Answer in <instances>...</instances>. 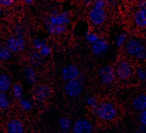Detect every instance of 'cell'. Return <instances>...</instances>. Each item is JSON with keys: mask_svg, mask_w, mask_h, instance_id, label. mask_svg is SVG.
I'll list each match as a JSON object with an SVG mask.
<instances>
[{"mask_svg": "<svg viewBox=\"0 0 146 133\" xmlns=\"http://www.w3.org/2000/svg\"><path fill=\"white\" fill-rule=\"evenodd\" d=\"M133 69L131 64L126 60L120 61L116 68L115 74L121 80L129 79L132 75Z\"/></svg>", "mask_w": 146, "mask_h": 133, "instance_id": "7", "label": "cell"}, {"mask_svg": "<svg viewBox=\"0 0 146 133\" xmlns=\"http://www.w3.org/2000/svg\"><path fill=\"white\" fill-rule=\"evenodd\" d=\"M136 131H137V132H139V133H145L146 132V126H143V125H140Z\"/></svg>", "mask_w": 146, "mask_h": 133, "instance_id": "33", "label": "cell"}, {"mask_svg": "<svg viewBox=\"0 0 146 133\" xmlns=\"http://www.w3.org/2000/svg\"><path fill=\"white\" fill-rule=\"evenodd\" d=\"M92 110L95 117L105 122L114 120L117 115V109L116 106L110 102L98 103Z\"/></svg>", "mask_w": 146, "mask_h": 133, "instance_id": "1", "label": "cell"}, {"mask_svg": "<svg viewBox=\"0 0 146 133\" xmlns=\"http://www.w3.org/2000/svg\"><path fill=\"white\" fill-rule=\"evenodd\" d=\"M127 40V36L124 34H122L119 35L117 38L116 40V45L117 47H120L123 44H124L125 41Z\"/></svg>", "mask_w": 146, "mask_h": 133, "instance_id": "31", "label": "cell"}, {"mask_svg": "<svg viewBox=\"0 0 146 133\" xmlns=\"http://www.w3.org/2000/svg\"><path fill=\"white\" fill-rule=\"evenodd\" d=\"M133 22L136 26L140 28H144L146 25L145 7L139 8L133 15Z\"/></svg>", "mask_w": 146, "mask_h": 133, "instance_id": "14", "label": "cell"}, {"mask_svg": "<svg viewBox=\"0 0 146 133\" xmlns=\"http://www.w3.org/2000/svg\"><path fill=\"white\" fill-rule=\"evenodd\" d=\"M109 45L107 41L103 40H98L91 46L92 53L96 57L104 55L109 49Z\"/></svg>", "mask_w": 146, "mask_h": 133, "instance_id": "11", "label": "cell"}, {"mask_svg": "<svg viewBox=\"0 0 146 133\" xmlns=\"http://www.w3.org/2000/svg\"><path fill=\"white\" fill-rule=\"evenodd\" d=\"M98 77L100 81L105 85L112 84L115 78V71L109 65H104L98 70Z\"/></svg>", "mask_w": 146, "mask_h": 133, "instance_id": "6", "label": "cell"}, {"mask_svg": "<svg viewBox=\"0 0 146 133\" xmlns=\"http://www.w3.org/2000/svg\"><path fill=\"white\" fill-rule=\"evenodd\" d=\"M19 1L20 0H0V6L2 9L11 7Z\"/></svg>", "mask_w": 146, "mask_h": 133, "instance_id": "26", "label": "cell"}, {"mask_svg": "<svg viewBox=\"0 0 146 133\" xmlns=\"http://www.w3.org/2000/svg\"><path fill=\"white\" fill-rule=\"evenodd\" d=\"M6 131L9 133H22L24 131V127L22 122L18 119H12L6 125Z\"/></svg>", "mask_w": 146, "mask_h": 133, "instance_id": "13", "label": "cell"}, {"mask_svg": "<svg viewBox=\"0 0 146 133\" xmlns=\"http://www.w3.org/2000/svg\"><path fill=\"white\" fill-rule=\"evenodd\" d=\"M11 52L6 47L1 46L0 47V59L7 61L11 57Z\"/></svg>", "mask_w": 146, "mask_h": 133, "instance_id": "23", "label": "cell"}, {"mask_svg": "<svg viewBox=\"0 0 146 133\" xmlns=\"http://www.w3.org/2000/svg\"><path fill=\"white\" fill-rule=\"evenodd\" d=\"M107 18L106 12L104 9V3L98 1L91 9L89 14V19L92 24L99 26L103 24Z\"/></svg>", "mask_w": 146, "mask_h": 133, "instance_id": "3", "label": "cell"}, {"mask_svg": "<svg viewBox=\"0 0 146 133\" xmlns=\"http://www.w3.org/2000/svg\"><path fill=\"white\" fill-rule=\"evenodd\" d=\"M39 52L43 57H48L51 54L52 49L49 45L45 44L39 49Z\"/></svg>", "mask_w": 146, "mask_h": 133, "instance_id": "27", "label": "cell"}, {"mask_svg": "<svg viewBox=\"0 0 146 133\" xmlns=\"http://www.w3.org/2000/svg\"><path fill=\"white\" fill-rule=\"evenodd\" d=\"M85 102L87 103V105L91 107L92 109H94L95 107L98 104V101L97 98L93 95H89L86 97L85 98Z\"/></svg>", "mask_w": 146, "mask_h": 133, "instance_id": "25", "label": "cell"}, {"mask_svg": "<svg viewBox=\"0 0 146 133\" xmlns=\"http://www.w3.org/2000/svg\"><path fill=\"white\" fill-rule=\"evenodd\" d=\"M10 84V80L7 75L0 74V92H6L9 89Z\"/></svg>", "mask_w": 146, "mask_h": 133, "instance_id": "20", "label": "cell"}, {"mask_svg": "<svg viewBox=\"0 0 146 133\" xmlns=\"http://www.w3.org/2000/svg\"><path fill=\"white\" fill-rule=\"evenodd\" d=\"M59 126L63 132H67L71 129L72 122L71 119L67 117H62L58 120Z\"/></svg>", "mask_w": 146, "mask_h": 133, "instance_id": "19", "label": "cell"}, {"mask_svg": "<svg viewBox=\"0 0 146 133\" xmlns=\"http://www.w3.org/2000/svg\"><path fill=\"white\" fill-rule=\"evenodd\" d=\"M46 44V40H40L39 39H36L33 41V45L36 49L39 50L42 46Z\"/></svg>", "mask_w": 146, "mask_h": 133, "instance_id": "30", "label": "cell"}, {"mask_svg": "<svg viewBox=\"0 0 146 133\" xmlns=\"http://www.w3.org/2000/svg\"><path fill=\"white\" fill-rule=\"evenodd\" d=\"M6 47L13 53H18L23 51L26 47V41L20 34L11 35L6 41Z\"/></svg>", "mask_w": 146, "mask_h": 133, "instance_id": "5", "label": "cell"}, {"mask_svg": "<svg viewBox=\"0 0 146 133\" xmlns=\"http://www.w3.org/2000/svg\"><path fill=\"white\" fill-rule=\"evenodd\" d=\"M52 90L51 88L44 84L36 86L33 90V95L36 100L43 102L47 100L51 97Z\"/></svg>", "mask_w": 146, "mask_h": 133, "instance_id": "10", "label": "cell"}, {"mask_svg": "<svg viewBox=\"0 0 146 133\" xmlns=\"http://www.w3.org/2000/svg\"><path fill=\"white\" fill-rule=\"evenodd\" d=\"M124 48L127 53L139 61L144 60L146 56L145 45L139 40L131 38L124 43Z\"/></svg>", "mask_w": 146, "mask_h": 133, "instance_id": "2", "label": "cell"}, {"mask_svg": "<svg viewBox=\"0 0 146 133\" xmlns=\"http://www.w3.org/2000/svg\"><path fill=\"white\" fill-rule=\"evenodd\" d=\"M10 105V101L7 95L3 92H0V109H6Z\"/></svg>", "mask_w": 146, "mask_h": 133, "instance_id": "21", "label": "cell"}, {"mask_svg": "<svg viewBox=\"0 0 146 133\" xmlns=\"http://www.w3.org/2000/svg\"><path fill=\"white\" fill-rule=\"evenodd\" d=\"M29 61L32 66H39L43 62V57L39 52H33L29 55Z\"/></svg>", "mask_w": 146, "mask_h": 133, "instance_id": "18", "label": "cell"}, {"mask_svg": "<svg viewBox=\"0 0 146 133\" xmlns=\"http://www.w3.org/2000/svg\"><path fill=\"white\" fill-rule=\"evenodd\" d=\"M19 105L21 109L25 111H29L33 108L32 103L25 99H21L19 101Z\"/></svg>", "mask_w": 146, "mask_h": 133, "instance_id": "24", "label": "cell"}, {"mask_svg": "<svg viewBox=\"0 0 146 133\" xmlns=\"http://www.w3.org/2000/svg\"><path fill=\"white\" fill-rule=\"evenodd\" d=\"M80 72L78 68L73 64H69L64 66L60 71L61 78L65 82L78 78Z\"/></svg>", "mask_w": 146, "mask_h": 133, "instance_id": "9", "label": "cell"}, {"mask_svg": "<svg viewBox=\"0 0 146 133\" xmlns=\"http://www.w3.org/2000/svg\"><path fill=\"white\" fill-rule=\"evenodd\" d=\"M46 21L55 25L67 26L70 21V18L68 13L64 11L62 13L49 16Z\"/></svg>", "mask_w": 146, "mask_h": 133, "instance_id": "12", "label": "cell"}, {"mask_svg": "<svg viewBox=\"0 0 146 133\" xmlns=\"http://www.w3.org/2000/svg\"><path fill=\"white\" fill-rule=\"evenodd\" d=\"M13 94L15 98L19 100L23 98V89L22 87L18 84H15L14 85L13 88Z\"/></svg>", "mask_w": 146, "mask_h": 133, "instance_id": "22", "label": "cell"}, {"mask_svg": "<svg viewBox=\"0 0 146 133\" xmlns=\"http://www.w3.org/2000/svg\"><path fill=\"white\" fill-rule=\"evenodd\" d=\"M2 9L0 6V17H1V15H2Z\"/></svg>", "mask_w": 146, "mask_h": 133, "instance_id": "34", "label": "cell"}, {"mask_svg": "<svg viewBox=\"0 0 146 133\" xmlns=\"http://www.w3.org/2000/svg\"><path fill=\"white\" fill-rule=\"evenodd\" d=\"M1 46H2V45H1V43H0V47H1Z\"/></svg>", "mask_w": 146, "mask_h": 133, "instance_id": "35", "label": "cell"}, {"mask_svg": "<svg viewBox=\"0 0 146 133\" xmlns=\"http://www.w3.org/2000/svg\"><path fill=\"white\" fill-rule=\"evenodd\" d=\"M98 40V38L96 37V36L94 35H90L87 37V41L91 44L94 43L95 41H96Z\"/></svg>", "mask_w": 146, "mask_h": 133, "instance_id": "32", "label": "cell"}, {"mask_svg": "<svg viewBox=\"0 0 146 133\" xmlns=\"http://www.w3.org/2000/svg\"><path fill=\"white\" fill-rule=\"evenodd\" d=\"M136 74L138 79L140 81L145 82L146 79V76H145V72L143 68H138L136 70Z\"/></svg>", "mask_w": 146, "mask_h": 133, "instance_id": "29", "label": "cell"}, {"mask_svg": "<svg viewBox=\"0 0 146 133\" xmlns=\"http://www.w3.org/2000/svg\"><path fill=\"white\" fill-rule=\"evenodd\" d=\"M137 120L140 125L146 126V111L145 110L139 111L137 116Z\"/></svg>", "mask_w": 146, "mask_h": 133, "instance_id": "28", "label": "cell"}, {"mask_svg": "<svg viewBox=\"0 0 146 133\" xmlns=\"http://www.w3.org/2000/svg\"><path fill=\"white\" fill-rule=\"evenodd\" d=\"M83 88V82L78 78L66 81L64 85V93L70 98H76L79 96L82 93Z\"/></svg>", "mask_w": 146, "mask_h": 133, "instance_id": "4", "label": "cell"}, {"mask_svg": "<svg viewBox=\"0 0 146 133\" xmlns=\"http://www.w3.org/2000/svg\"><path fill=\"white\" fill-rule=\"evenodd\" d=\"M23 75L27 83L30 85H34L37 82L36 72L32 66L27 65L23 69Z\"/></svg>", "mask_w": 146, "mask_h": 133, "instance_id": "15", "label": "cell"}, {"mask_svg": "<svg viewBox=\"0 0 146 133\" xmlns=\"http://www.w3.org/2000/svg\"><path fill=\"white\" fill-rule=\"evenodd\" d=\"M45 28L46 31L52 35H60L63 34L67 30V26L65 25H55L46 21Z\"/></svg>", "mask_w": 146, "mask_h": 133, "instance_id": "17", "label": "cell"}, {"mask_svg": "<svg viewBox=\"0 0 146 133\" xmlns=\"http://www.w3.org/2000/svg\"><path fill=\"white\" fill-rule=\"evenodd\" d=\"M132 107L136 111H141L146 109V96L144 94L136 95L132 101Z\"/></svg>", "mask_w": 146, "mask_h": 133, "instance_id": "16", "label": "cell"}, {"mask_svg": "<svg viewBox=\"0 0 146 133\" xmlns=\"http://www.w3.org/2000/svg\"><path fill=\"white\" fill-rule=\"evenodd\" d=\"M71 130L74 133H91L94 131V126L88 119L79 118L72 124Z\"/></svg>", "mask_w": 146, "mask_h": 133, "instance_id": "8", "label": "cell"}]
</instances>
